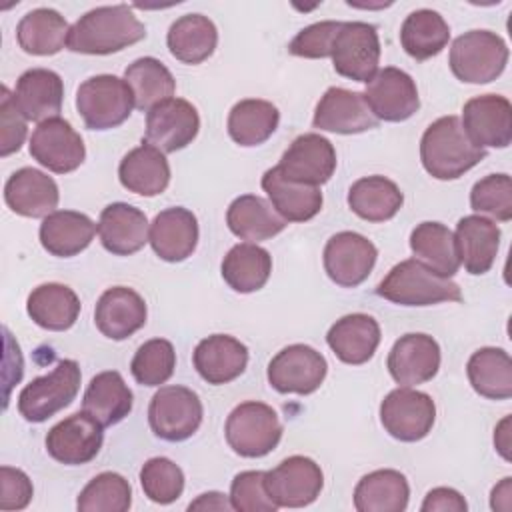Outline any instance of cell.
<instances>
[{"label": "cell", "mask_w": 512, "mask_h": 512, "mask_svg": "<svg viewBox=\"0 0 512 512\" xmlns=\"http://www.w3.org/2000/svg\"><path fill=\"white\" fill-rule=\"evenodd\" d=\"M146 38V26L126 4L98 6L80 16L68 32V50L80 54H112Z\"/></svg>", "instance_id": "obj_1"}, {"label": "cell", "mask_w": 512, "mask_h": 512, "mask_svg": "<svg viewBox=\"0 0 512 512\" xmlns=\"http://www.w3.org/2000/svg\"><path fill=\"white\" fill-rule=\"evenodd\" d=\"M484 158L486 150L470 142L458 116H442L422 134L420 160L436 180H456Z\"/></svg>", "instance_id": "obj_2"}, {"label": "cell", "mask_w": 512, "mask_h": 512, "mask_svg": "<svg viewBox=\"0 0 512 512\" xmlns=\"http://www.w3.org/2000/svg\"><path fill=\"white\" fill-rule=\"evenodd\" d=\"M376 294L400 306L462 302V292L456 282L436 274L416 258H408L392 266L376 286Z\"/></svg>", "instance_id": "obj_3"}, {"label": "cell", "mask_w": 512, "mask_h": 512, "mask_svg": "<svg viewBox=\"0 0 512 512\" xmlns=\"http://www.w3.org/2000/svg\"><path fill=\"white\" fill-rule=\"evenodd\" d=\"M508 62V46L496 32L470 30L460 34L450 48L452 74L466 84H488L496 80Z\"/></svg>", "instance_id": "obj_4"}, {"label": "cell", "mask_w": 512, "mask_h": 512, "mask_svg": "<svg viewBox=\"0 0 512 512\" xmlns=\"http://www.w3.org/2000/svg\"><path fill=\"white\" fill-rule=\"evenodd\" d=\"M134 94L124 78L98 74L86 78L76 90V110L90 130H110L132 114Z\"/></svg>", "instance_id": "obj_5"}, {"label": "cell", "mask_w": 512, "mask_h": 512, "mask_svg": "<svg viewBox=\"0 0 512 512\" xmlns=\"http://www.w3.org/2000/svg\"><path fill=\"white\" fill-rule=\"evenodd\" d=\"M224 436L238 456L262 458L278 446L282 438V424L272 406L248 400L228 414Z\"/></svg>", "instance_id": "obj_6"}, {"label": "cell", "mask_w": 512, "mask_h": 512, "mask_svg": "<svg viewBox=\"0 0 512 512\" xmlns=\"http://www.w3.org/2000/svg\"><path fill=\"white\" fill-rule=\"evenodd\" d=\"M80 366L76 360H60L56 368L34 378L18 394V412L28 422H46L70 406L80 388Z\"/></svg>", "instance_id": "obj_7"}, {"label": "cell", "mask_w": 512, "mask_h": 512, "mask_svg": "<svg viewBox=\"0 0 512 512\" xmlns=\"http://www.w3.org/2000/svg\"><path fill=\"white\" fill-rule=\"evenodd\" d=\"M202 416L198 394L186 386H162L148 406V424L166 442L188 440L200 428Z\"/></svg>", "instance_id": "obj_8"}, {"label": "cell", "mask_w": 512, "mask_h": 512, "mask_svg": "<svg viewBox=\"0 0 512 512\" xmlns=\"http://www.w3.org/2000/svg\"><path fill=\"white\" fill-rule=\"evenodd\" d=\"M434 420V400L412 386H400L388 392L380 404V422L384 430L400 442H418L426 438Z\"/></svg>", "instance_id": "obj_9"}, {"label": "cell", "mask_w": 512, "mask_h": 512, "mask_svg": "<svg viewBox=\"0 0 512 512\" xmlns=\"http://www.w3.org/2000/svg\"><path fill=\"white\" fill-rule=\"evenodd\" d=\"M334 70L354 82H370L378 72L380 38L368 22H342L332 46Z\"/></svg>", "instance_id": "obj_10"}, {"label": "cell", "mask_w": 512, "mask_h": 512, "mask_svg": "<svg viewBox=\"0 0 512 512\" xmlns=\"http://www.w3.org/2000/svg\"><path fill=\"white\" fill-rule=\"evenodd\" d=\"M328 372L326 358L308 344H290L282 348L268 364V382L280 394H312Z\"/></svg>", "instance_id": "obj_11"}, {"label": "cell", "mask_w": 512, "mask_h": 512, "mask_svg": "<svg viewBox=\"0 0 512 512\" xmlns=\"http://www.w3.org/2000/svg\"><path fill=\"white\" fill-rule=\"evenodd\" d=\"M264 484L278 508H302L320 496L324 474L312 458L290 456L266 472Z\"/></svg>", "instance_id": "obj_12"}, {"label": "cell", "mask_w": 512, "mask_h": 512, "mask_svg": "<svg viewBox=\"0 0 512 512\" xmlns=\"http://www.w3.org/2000/svg\"><path fill=\"white\" fill-rule=\"evenodd\" d=\"M200 130L198 110L184 98H168L146 112V144L160 152H176L186 148Z\"/></svg>", "instance_id": "obj_13"}, {"label": "cell", "mask_w": 512, "mask_h": 512, "mask_svg": "<svg viewBox=\"0 0 512 512\" xmlns=\"http://www.w3.org/2000/svg\"><path fill=\"white\" fill-rule=\"evenodd\" d=\"M30 156L56 174L74 172L86 158L82 136L60 116L40 122L30 136Z\"/></svg>", "instance_id": "obj_14"}, {"label": "cell", "mask_w": 512, "mask_h": 512, "mask_svg": "<svg viewBox=\"0 0 512 512\" xmlns=\"http://www.w3.org/2000/svg\"><path fill=\"white\" fill-rule=\"evenodd\" d=\"M362 96L378 122H404L420 108L416 82L410 74L394 66L378 70Z\"/></svg>", "instance_id": "obj_15"}, {"label": "cell", "mask_w": 512, "mask_h": 512, "mask_svg": "<svg viewBox=\"0 0 512 512\" xmlns=\"http://www.w3.org/2000/svg\"><path fill=\"white\" fill-rule=\"evenodd\" d=\"M462 128L478 148H506L512 142V106L506 96L482 94L462 108Z\"/></svg>", "instance_id": "obj_16"}, {"label": "cell", "mask_w": 512, "mask_h": 512, "mask_svg": "<svg viewBox=\"0 0 512 512\" xmlns=\"http://www.w3.org/2000/svg\"><path fill=\"white\" fill-rule=\"evenodd\" d=\"M376 246L358 232H338L324 246V270L342 288L360 286L376 264Z\"/></svg>", "instance_id": "obj_17"}, {"label": "cell", "mask_w": 512, "mask_h": 512, "mask_svg": "<svg viewBox=\"0 0 512 512\" xmlns=\"http://www.w3.org/2000/svg\"><path fill=\"white\" fill-rule=\"evenodd\" d=\"M102 428L104 426L84 410L76 412L50 428L46 434V450L60 464H86L94 460L102 448Z\"/></svg>", "instance_id": "obj_18"}, {"label": "cell", "mask_w": 512, "mask_h": 512, "mask_svg": "<svg viewBox=\"0 0 512 512\" xmlns=\"http://www.w3.org/2000/svg\"><path fill=\"white\" fill-rule=\"evenodd\" d=\"M278 170L288 180L320 186L328 182L336 170V150L328 138L316 132L302 134L284 150Z\"/></svg>", "instance_id": "obj_19"}, {"label": "cell", "mask_w": 512, "mask_h": 512, "mask_svg": "<svg viewBox=\"0 0 512 512\" xmlns=\"http://www.w3.org/2000/svg\"><path fill=\"white\" fill-rule=\"evenodd\" d=\"M392 380L400 386H418L432 380L440 368L438 342L422 332L400 336L386 360Z\"/></svg>", "instance_id": "obj_20"}, {"label": "cell", "mask_w": 512, "mask_h": 512, "mask_svg": "<svg viewBox=\"0 0 512 512\" xmlns=\"http://www.w3.org/2000/svg\"><path fill=\"white\" fill-rule=\"evenodd\" d=\"M312 126L336 134H360L378 126V118L368 108L362 92L332 86L318 100Z\"/></svg>", "instance_id": "obj_21"}, {"label": "cell", "mask_w": 512, "mask_h": 512, "mask_svg": "<svg viewBox=\"0 0 512 512\" xmlns=\"http://www.w3.org/2000/svg\"><path fill=\"white\" fill-rule=\"evenodd\" d=\"M94 324L106 338L126 340L146 324V302L128 286L108 288L96 302Z\"/></svg>", "instance_id": "obj_22"}, {"label": "cell", "mask_w": 512, "mask_h": 512, "mask_svg": "<svg viewBox=\"0 0 512 512\" xmlns=\"http://www.w3.org/2000/svg\"><path fill=\"white\" fill-rule=\"evenodd\" d=\"M58 198L60 192L54 178L36 168H20L4 184L6 206L26 218H46L56 212Z\"/></svg>", "instance_id": "obj_23"}, {"label": "cell", "mask_w": 512, "mask_h": 512, "mask_svg": "<svg viewBox=\"0 0 512 512\" xmlns=\"http://www.w3.org/2000/svg\"><path fill=\"white\" fill-rule=\"evenodd\" d=\"M150 226L146 214L126 202L108 204L100 212L98 236L102 246L114 256H130L148 242Z\"/></svg>", "instance_id": "obj_24"}, {"label": "cell", "mask_w": 512, "mask_h": 512, "mask_svg": "<svg viewBox=\"0 0 512 512\" xmlns=\"http://www.w3.org/2000/svg\"><path fill=\"white\" fill-rule=\"evenodd\" d=\"M148 242L158 258L166 262H182L196 250L198 220L188 208H166L158 212L150 224Z\"/></svg>", "instance_id": "obj_25"}, {"label": "cell", "mask_w": 512, "mask_h": 512, "mask_svg": "<svg viewBox=\"0 0 512 512\" xmlns=\"http://www.w3.org/2000/svg\"><path fill=\"white\" fill-rule=\"evenodd\" d=\"M192 362L200 378L208 384H228L246 370L248 348L234 336L212 334L198 342Z\"/></svg>", "instance_id": "obj_26"}, {"label": "cell", "mask_w": 512, "mask_h": 512, "mask_svg": "<svg viewBox=\"0 0 512 512\" xmlns=\"http://www.w3.org/2000/svg\"><path fill=\"white\" fill-rule=\"evenodd\" d=\"M14 100L26 120L40 124L56 118L64 100L62 78L48 68H30L18 78Z\"/></svg>", "instance_id": "obj_27"}, {"label": "cell", "mask_w": 512, "mask_h": 512, "mask_svg": "<svg viewBox=\"0 0 512 512\" xmlns=\"http://www.w3.org/2000/svg\"><path fill=\"white\" fill-rule=\"evenodd\" d=\"M454 240L464 270L472 276H480L486 274L496 260L500 246V228L496 226V222L480 214H470L460 218V222L456 224Z\"/></svg>", "instance_id": "obj_28"}, {"label": "cell", "mask_w": 512, "mask_h": 512, "mask_svg": "<svg viewBox=\"0 0 512 512\" xmlns=\"http://www.w3.org/2000/svg\"><path fill=\"white\" fill-rule=\"evenodd\" d=\"M326 342L338 360L358 366L374 356L380 344V326L368 314H346L330 326Z\"/></svg>", "instance_id": "obj_29"}, {"label": "cell", "mask_w": 512, "mask_h": 512, "mask_svg": "<svg viewBox=\"0 0 512 512\" xmlns=\"http://www.w3.org/2000/svg\"><path fill=\"white\" fill-rule=\"evenodd\" d=\"M262 190L286 222H308L322 210L320 188L288 180L278 166L264 172Z\"/></svg>", "instance_id": "obj_30"}, {"label": "cell", "mask_w": 512, "mask_h": 512, "mask_svg": "<svg viewBox=\"0 0 512 512\" xmlns=\"http://www.w3.org/2000/svg\"><path fill=\"white\" fill-rule=\"evenodd\" d=\"M98 226L82 212L56 210L40 224L42 248L58 258H70L86 250Z\"/></svg>", "instance_id": "obj_31"}, {"label": "cell", "mask_w": 512, "mask_h": 512, "mask_svg": "<svg viewBox=\"0 0 512 512\" xmlns=\"http://www.w3.org/2000/svg\"><path fill=\"white\" fill-rule=\"evenodd\" d=\"M120 184L140 196H158L168 188L170 166L158 148L142 142L130 150L118 166Z\"/></svg>", "instance_id": "obj_32"}, {"label": "cell", "mask_w": 512, "mask_h": 512, "mask_svg": "<svg viewBox=\"0 0 512 512\" xmlns=\"http://www.w3.org/2000/svg\"><path fill=\"white\" fill-rule=\"evenodd\" d=\"M226 224L234 236L256 244L280 234L288 222L268 200L256 194H242L230 202Z\"/></svg>", "instance_id": "obj_33"}, {"label": "cell", "mask_w": 512, "mask_h": 512, "mask_svg": "<svg viewBox=\"0 0 512 512\" xmlns=\"http://www.w3.org/2000/svg\"><path fill=\"white\" fill-rule=\"evenodd\" d=\"M26 312L34 324L44 330L64 332L74 326L80 314V298L76 292L58 282L36 286L26 300Z\"/></svg>", "instance_id": "obj_34"}, {"label": "cell", "mask_w": 512, "mask_h": 512, "mask_svg": "<svg viewBox=\"0 0 512 512\" xmlns=\"http://www.w3.org/2000/svg\"><path fill=\"white\" fill-rule=\"evenodd\" d=\"M134 404L132 390L116 370L96 374L82 398V410L98 420L104 428L122 422Z\"/></svg>", "instance_id": "obj_35"}, {"label": "cell", "mask_w": 512, "mask_h": 512, "mask_svg": "<svg viewBox=\"0 0 512 512\" xmlns=\"http://www.w3.org/2000/svg\"><path fill=\"white\" fill-rule=\"evenodd\" d=\"M70 26L54 8H34L26 12L16 26L18 46L26 54L52 56L68 44Z\"/></svg>", "instance_id": "obj_36"}, {"label": "cell", "mask_w": 512, "mask_h": 512, "mask_svg": "<svg viewBox=\"0 0 512 512\" xmlns=\"http://www.w3.org/2000/svg\"><path fill=\"white\" fill-rule=\"evenodd\" d=\"M410 486L402 472L384 468L362 476L354 488L358 512H402L408 506Z\"/></svg>", "instance_id": "obj_37"}, {"label": "cell", "mask_w": 512, "mask_h": 512, "mask_svg": "<svg viewBox=\"0 0 512 512\" xmlns=\"http://www.w3.org/2000/svg\"><path fill=\"white\" fill-rule=\"evenodd\" d=\"M166 44L176 60L184 64H200L214 54L218 30L204 14H184L170 24Z\"/></svg>", "instance_id": "obj_38"}, {"label": "cell", "mask_w": 512, "mask_h": 512, "mask_svg": "<svg viewBox=\"0 0 512 512\" xmlns=\"http://www.w3.org/2000/svg\"><path fill=\"white\" fill-rule=\"evenodd\" d=\"M404 204V194L386 176H364L348 190L350 210L368 222H386L398 214Z\"/></svg>", "instance_id": "obj_39"}, {"label": "cell", "mask_w": 512, "mask_h": 512, "mask_svg": "<svg viewBox=\"0 0 512 512\" xmlns=\"http://www.w3.org/2000/svg\"><path fill=\"white\" fill-rule=\"evenodd\" d=\"M220 270L224 282L234 292L250 294L264 288L268 282L272 272V256L258 244L242 242L228 250Z\"/></svg>", "instance_id": "obj_40"}, {"label": "cell", "mask_w": 512, "mask_h": 512, "mask_svg": "<svg viewBox=\"0 0 512 512\" xmlns=\"http://www.w3.org/2000/svg\"><path fill=\"white\" fill-rule=\"evenodd\" d=\"M466 374L474 392L484 398L508 400L512 396V358L502 348L476 350L468 358Z\"/></svg>", "instance_id": "obj_41"}, {"label": "cell", "mask_w": 512, "mask_h": 512, "mask_svg": "<svg viewBox=\"0 0 512 512\" xmlns=\"http://www.w3.org/2000/svg\"><path fill=\"white\" fill-rule=\"evenodd\" d=\"M410 248L416 260L444 278H452L460 268L454 232L440 222H420L410 232Z\"/></svg>", "instance_id": "obj_42"}, {"label": "cell", "mask_w": 512, "mask_h": 512, "mask_svg": "<svg viewBox=\"0 0 512 512\" xmlns=\"http://www.w3.org/2000/svg\"><path fill=\"white\" fill-rule=\"evenodd\" d=\"M280 112L278 108L260 98H246L232 106L228 114V134L240 146H260L278 128Z\"/></svg>", "instance_id": "obj_43"}, {"label": "cell", "mask_w": 512, "mask_h": 512, "mask_svg": "<svg viewBox=\"0 0 512 512\" xmlns=\"http://www.w3.org/2000/svg\"><path fill=\"white\" fill-rule=\"evenodd\" d=\"M450 40V26L430 8L414 10L406 16L400 28V44L414 60H428L446 48Z\"/></svg>", "instance_id": "obj_44"}, {"label": "cell", "mask_w": 512, "mask_h": 512, "mask_svg": "<svg viewBox=\"0 0 512 512\" xmlns=\"http://www.w3.org/2000/svg\"><path fill=\"white\" fill-rule=\"evenodd\" d=\"M124 80L134 94V106L142 112H148L156 104L172 98L176 92L172 72L152 56H144L128 64L124 70Z\"/></svg>", "instance_id": "obj_45"}, {"label": "cell", "mask_w": 512, "mask_h": 512, "mask_svg": "<svg viewBox=\"0 0 512 512\" xmlns=\"http://www.w3.org/2000/svg\"><path fill=\"white\" fill-rule=\"evenodd\" d=\"M132 504L128 480L116 472L94 476L80 492L76 508L80 512H126Z\"/></svg>", "instance_id": "obj_46"}, {"label": "cell", "mask_w": 512, "mask_h": 512, "mask_svg": "<svg viewBox=\"0 0 512 512\" xmlns=\"http://www.w3.org/2000/svg\"><path fill=\"white\" fill-rule=\"evenodd\" d=\"M176 368V352L172 342L164 338H152L144 342L132 362L130 372L134 380L142 386H160L174 374Z\"/></svg>", "instance_id": "obj_47"}, {"label": "cell", "mask_w": 512, "mask_h": 512, "mask_svg": "<svg viewBox=\"0 0 512 512\" xmlns=\"http://www.w3.org/2000/svg\"><path fill=\"white\" fill-rule=\"evenodd\" d=\"M140 484L148 500L156 504H172L182 496L184 472L170 458L156 456L142 464Z\"/></svg>", "instance_id": "obj_48"}, {"label": "cell", "mask_w": 512, "mask_h": 512, "mask_svg": "<svg viewBox=\"0 0 512 512\" xmlns=\"http://www.w3.org/2000/svg\"><path fill=\"white\" fill-rule=\"evenodd\" d=\"M470 206L474 212L488 214L500 222L512 218V180L508 174H488L470 190Z\"/></svg>", "instance_id": "obj_49"}, {"label": "cell", "mask_w": 512, "mask_h": 512, "mask_svg": "<svg viewBox=\"0 0 512 512\" xmlns=\"http://www.w3.org/2000/svg\"><path fill=\"white\" fill-rule=\"evenodd\" d=\"M266 472L246 470L234 476L230 484V504L238 512H276L278 506L268 496L264 484Z\"/></svg>", "instance_id": "obj_50"}, {"label": "cell", "mask_w": 512, "mask_h": 512, "mask_svg": "<svg viewBox=\"0 0 512 512\" xmlns=\"http://www.w3.org/2000/svg\"><path fill=\"white\" fill-rule=\"evenodd\" d=\"M342 22L338 20H322L302 28L292 42L288 44V52L300 58H328L332 54V46Z\"/></svg>", "instance_id": "obj_51"}, {"label": "cell", "mask_w": 512, "mask_h": 512, "mask_svg": "<svg viewBox=\"0 0 512 512\" xmlns=\"http://www.w3.org/2000/svg\"><path fill=\"white\" fill-rule=\"evenodd\" d=\"M26 118L16 106L14 94L8 90V86H2L0 96V156L6 158L14 152H18L26 138Z\"/></svg>", "instance_id": "obj_52"}, {"label": "cell", "mask_w": 512, "mask_h": 512, "mask_svg": "<svg viewBox=\"0 0 512 512\" xmlns=\"http://www.w3.org/2000/svg\"><path fill=\"white\" fill-rule=\"evenodd\" d=\"M30 478L12 466L0 468V510H24L32 500Z\"/></svg>", "instance_id": "obj_53"}, {"label": "cell", "mask_w": 512, "mask_h": 512, "mask_svg": "<svg viewBox=\"0 0 512 512\" xmlns=\"http://www.w3.org/2000/svg\"><path fill=\"white\" fill-rule=\"evenodd\" d=\"M466 508L468 504L464 496L458 490L446 486L432 488L420 506L422 512H466Z\"/></svg>", "instance_id": "obj_54"}, {"label": "cell", "mask_w": 512, "mask_h": 512, "mask_svg": "<svg viewBox=\"0 0 512 512\" xmlns=\"http://www.w3.org/2000/svg\"><path fill=\"white\" fill-rule=\"evenodd\" d=\"M188 510H232V504L230 498L220 492H206L190 502Z\"/></svg>", "instance_id": "obj_55"}, {"label": "cell", "mask_w": 512, "mask_h": 512, "mask_svg": "<svg viewBox=\"0 0 512 512\" xmlns=\"http://www.w3.org/2000/svg\"><path fill=\"white\" fill-rule=\"evenodd\" d=\"M512 478H504L498 486L492 488V498H490V506L492 510H510V494H512Z\"/></svg>", "instance_id": "obj_56"}, {"label": "cell", "mask_w": 512, "mask_h": 512, "mask_svg": "<svg viewBox=\"0 0 512 512\" xmlns=\"http://www.w3.org/2000/svg\"><path fill=\"white\" fill-rule=\"evenodd\" d=\"M494 444L496 450L502 454L504 460H510V416H506L494 430Z\"/></svg>", "instance_id": "obj_57"}]
</instances>
